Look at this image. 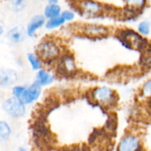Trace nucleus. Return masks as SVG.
I'll return each instance as SVG.
<instances>
[{
  "label": "nucleus",
  "instance_id": "423d86ee",
  "mask_svg": "<svg viewBox=\"0 0 151 151\" xmlns=\"http://www.w3.org/2000/svg\"><path fill=\"white\" fill-rule=\"evenodd\" d=\"M116 151H144L139 137L134 134L123 136L116 147Z\"/></svg>",
  "mask_w": 151,
  "mask_h": 151
},
{
  "label": "nucleus",
  "instance_id": "b1692460",
  "mask_svg": "<svg viewBox=\"0 0 151 151\" xmlns=\"http://www.w3.org/2000/svg\"><path fill=\"white\" fill-rule=\"evenodd\" d=\"M63 151H91L90 149L87 147H81V146H75V147H71L69 148L66 149Z\"/></svg>",
  "mask_w": 151,
  "mask_h": 151
},
{
  "label": "nucleus",
  "instance_id": "f3484780",
  "mask_svg": "<svg viewBox=\"0 0 151 151\" xmlns=\"http://www.w3.org/2000/svg\"><path fill=\"white\" fill-rule=\"evenodd\" d=\"M125 2L130 11L136 13L142 11L146 7L147 0H125Z\"/></svg>",
  "mask_w": 151,
  "mask_h": 151
},
{
  "label": "nucleus",
  "instance_id": "bb28decb",
  "mask_svg": "<svg viewBox=\"0 0 151 151\" xmlns=\"http://www.w3.org/2000/svg\"><path fill=\"white\" fill-rule=\"evenodd\" d=\"M18 151H28V150L26 147L21 146V147H19V148H18Z\"/></svg>",
  "mask_w": 151,
  "mask_h": 151
},
{
  "label": "nucleus",
  "instance_id": "1a4fd4ad",
  "mask_svg": "<svg viewBox=\"0 0 151 151\" xmlns=\"http://www.w3.org/2000/svg\"><path fill=\"white\" fill-rule=\"evenodd\" d=\"M47 19L43 14H37L32 16L27 24L25 30L28 37L33 38L36 35L37 32L42 27H45Z\"/></svg>",
  "mask_w": 151,
  "mask_h": 151
},
{
  "label": "nucleus",
  "instance_id": "aec40b11",
  "mask_svg": "<svg viewBox=\"0 0 151 151\" xmlns=\"http://www.w3.org/2000/svg\"><path fill=\"white\" fill-rule=\"evenodd\" d=\"M137 32L142 36H147L151 32V24L149 21L143 20L137 25Z\"/></svg>",
  "mask_w": 151,
  "mask_h": 151
},
{
  "label": "nucleus",
  "instance_id": "9b49d317",
  "mask_svg": "<svg viewBox=\"0 0 151 151\" xmlns=\"http://www.w3.org/2000/svg\"><path fill=\"white\" fill-rule=\"evenodd\" d=\"M83 33L87 36L92 38H102L109 35V29L108 27L97 24H88L83 27Z\"/></svg>",
  "mask_w": 151,
  "mask_h": 151
},
{
  "label": "nucleus",
  "instance_id": "6e6552de",
  "mask_svg": "<svg viewBox=\"0 0 151 151\" xmlns=\"http://www.w3.org/2000/svg\"><path fill=\"white\" fill-rule=\"evenodd\" d=\"M58 70L63 75H71L76 71L77 66L73 56L68 52H63L58 60Z\"/></svg>",
  "mask_w": 151,
  "mask_h": 151
},
{
  "label": "nucleus",
  "instance_id": "4be33fe9",
  "mask_svg": "<svg viewBox=\"0 0 151 151\" xmlns=\"http://www.w3.org/2000/svg\"><path fill=\"white\" fill-rule=\"evenodd\" d=\"M61 16L66 21V22H71L75 20V13L72 10H64L62 11Z\"/></svg>",
  "mask_w": 151,
  "mask_h": 151
},
{
  "label": "nucleus",
  "instance_id": "a211bd4d",
  "mask_svg": "<svg viewBox=\"0 0 151 151\" xmlns=\"http://www.w3.org/2000/svg\"><path fill=\"white\" fill-rule=\"evenodd\" d=\"M66 23V21L63 19V18L60 15V16H58V17L47 20V22H46L45 24V28L47 29H48V30H53V29L61 27Z\"/></svg>",
  "mask_w": 151,
  "mask_h": 151
},
{
  "label": "nucleus",
  "instance_id": "39448f33",
  "mask_svg": "<svg viewBox=\"0 0 151 151\" xmlns=\"http://www.w3.org/2000/svg\"><path fill=\"white\" fill-rule=\"evenodd\" d=\"M80 10L86 18L94 19L103 15L104 7L95 0H82L80 3Z\"/></svg>",
  "mask_w": 151,
  "mask_h": 151
},
{
  "label": "nucleus",
  "instance_id": "4468645a",
  "mask_svg": "<svg viewBox=\"0 0 151 151\" xmlns=\"http://www.w3.org/2000/svg\"><path fill=\"white\" fill-rule=\"evenodd\" d=\"M62 8L58 4H47L45 6L43 15L47 20L58 17L61 15Z\"/></svg>",
  "mask_w": 151,
  "mask_h": 151
},
{
  "label": "nucleus",
  "instance_id": "9d476101",
  "mask_svg": "<svg viewBox=\"0 0 151 151\" xmlns=\"http://www.w3.org/2000/svg\"><path fill=\"white\" fill-rule=\"evenodd\" d=\"M19 81V74L13 69H0V87L14 86Z\"/></svg>",
  "mask_w": 151,
  "mask_h": 151
},
{
  "label": "nucleus",
  "instance_id": "20e7f679",
  "mask_svg": "<svg viewBox=\"0 0 151 151\" xmlns=\"http://www.w3.org/2000/svg\"><path fill=\"white\" fill-rule=\"evenodd\" d=\"M2 109L4 113L13 119L24 117L27 112V106L20 100L14 97L6 99L2 103Z\"/></svg>",
  "mask_w": 151,
  "mask_h": 151
},
{
  "label": "nucleus",
  "instance_id": "0eeeda50",
  "mask_svg": "<svg viewBox=\"0 0 151 151\" xmlns=\"http://www.w3.org/2000/svg\"><path fill=\"white\" fill-rule=\"evenodd\" d=\"M41 93L42 87L40 86L35 81H34L29 86H25L23 93L19 100H20L26 106H29L33 104L40 98Z\"/></svg>",
  "mask_w": 151,
  "mask_h": 151
},
{
  "label": "nucleus",
  "instance_id": "f03ea898",
  "mask_svg": "<svg viewBox=\"0 0 151 151\" xmlns=\"http://www.w3.org/2000/svg\"><path fill=\"white\" fill-rule=\"evenodd\" d=\"M91 97L96 103L104 107H111L117 102V94L114 90L104 86L93 88Z\"/></svg>",
  "mask_w": 151,
  "mask_h": 151
},
{
  "label": "nucleus",
  "instance_id": "f257e3e1",
  "mask_svg": "<svg viewBox=\"0 0 151 151\" xmlns=\"http://www.w3.org/2000/svg\"><path fill=\"white\" fill-rule=\"evenodd\" d=\"M35 52L46 64L58 61L63 54L61 47L58 43L50 38H46L40 41L37 45Z\"/></svg>",
  "mask_w": 151,
  "mask_h": 151
},
{
  "label": "nucleus",
  "instance_id": "5701e85b",
  "mask_svg": "<svg viewBox=\"0 0 151 151\" xmlns=\"http://www.w3.org/2000/svg\"><path fill=\"white\" fill-rule=\"evenodd\" d=\"M25 88V86L23 85H15L12 88V96L16 98H20L21 95L23 93L24 89Z\"/></svg>",
  "mask_w": 151,
  "mask_h": 151
},
{
  "label": "nucleus",
  "instance_id": "2eb2a0df",
  "mask_svg": "<svg viewBox=\"0 0 151 151\" xmlns=\"http://www.w3.org/2000/svg\"><path fill=\"white\" fill-rule=\"evenodd\" d=\"M27 60L33 71L38 72L43 68L44 62L36 52H29L27 54Z\"/></svg>",
  "mask_w": 151,
  "mask_h": 151
},
{
  "label": "nucleus",
  "instance_id": "6ab92c4d",
  "mask_svg": "<svg viewBox=\"0 0 151 151\" xmlns=\"http://www.w3.org/2000/svg\"><path fill=\"white\" fill-rule=\"evenodd\" d=\"M139 96L142 100H151V79L146 81L140 88Z\"/></svg>",
  "mask_w": 151,
  "mask_h": 151
},
{
  "label": "nucleus",
  "instance_id": "412c9836",
  "mask_svg": "<svg viewBox=\"0 0 151 151\" xmlns=\"http://www.w3.org/2000/svg\"><path fill=\"white\" fill-rule=\"evenodd\" d=\"M10 4L13 12L19 13L22 11L26 7V1L25 0H10Z\"/></svg>",
  "mask_w": 151,
  "mask_h": 151
},
{
  "label": "nucleus",
  "instance_id": "393cba45",
  "mask_svg": "<svg viewBox=\"0 0 151 151\" xmlns=\"http://www.w3.org/2000/svg\"><path fill=\"white\" fill-rule=\"evenodd\" d=\"M48 2V4H58V1L60 0H46Z\"/></svg>",
  "mask_w": 151,
  "mask_h": 151
},
{
  "label": "nucleus",
  "instance_id": "f8f14e48",
  "mask_svg": "<svg viewBox=\"0 0 151 151\" xmlns=\"http://www.w3.org/2000/svg\"><path fill=\"white\" fill-rule=\"evenodd\" d=\"M55 80V75L50 70L42 68L39 71L36 72L35 81L42 88L49 86L52 84Z\"/></svg>",
  "mask_w": 151,
  "mask_h": 151
},
{
  "label": "nucleus",
  "instance_id": "dca6fc26",
  "mask_svg": "<svg viewBox=\"0 0 151 151\" xmlns=\"http://www.w3.org/2000/svg\"><path fill=\"white\" fill-rule=\"evenodd\" d=\"M12 135V128L5 120H0V143L7 142Z\"/></svg>",
  "mask_w": 151,
  "mask_h": 151
},
{
  "label": "nucleus",
  "instance_id": "7ed1b4c3",
  "mask_svg": "<svg viewBox=\"0 0 151 151\" xmlns=\"http://www.w3.org/2000/svg\"><path fill=\"white\" fill-rule=\"evenodd\" d=\"M118 36L122 44L128 48L142 49L147 47L146 40L138 32L132 29L125 28L121 29Z\"/></svg>",
  "mask_w": 151,
  "mask_h": 151
},
{
  "label": "nucleus",
  "instance_id": "ddd939ff",
  "mask_svg": "<svg viewBox=\"0 0 151 151\" xmlns=\"http://www.w3.org/2000/svg\"><path fill=\"white\" fill-rule=\"evenodd\" d=\"M26 35V30L21 26H16L11 28L7 33L9 41L14 44H19L23 42Z\"/></svg>",
  "mask_w": 151,
  "mask_h": 151
},
{
  "label": "nucleus",
  "instance_id": "a878e982",
  "mask_svg": "<svg viewBox=\"0 0 151 151\" xmlns=\"http://www.w3.org/2000/svg\"><path fill=\"white\" fill-rule=\"evenodd\" d=\"M4 27H3L0 24V38L2 36V35L4 34Z\"/></svg>",
  "mask_w": 151,
  "mask_h": 151
}]
</instances>
